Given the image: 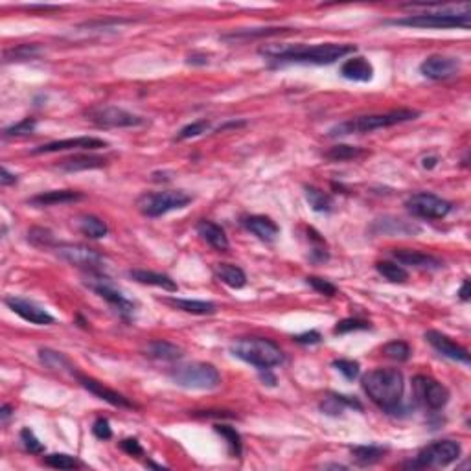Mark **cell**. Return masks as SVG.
Listing matches in <instances>:
<instances>
[{
    "mask_svg": "<svg viewBox=\"0 0 471 471\" xmlns=\"http://www.w3.org/2000/svg\"><path fill=\"white\" fill-rule=\"evenodd\" d=\"M43 462L49 467L53 470H74V467L79 466L76 457L72 455H67V453H52V455H46L43 458Z\"/></svg>",
    "mask_w": 471,
    "mask_h": 471,
    "instance_id": "obj_38",
    "label": "cell"
},
{
    "mask_svg": "<svg viewBox=\"0 0 471 471\" xmlns=\"http://www.w3.org/2000/svg\"><path fill=\"white\" fill-rule=\"evenodd\" d=\"M460 444L455 440H438L429 444L416 455L411 462L405 464V467L413 470H425V467H446L458 460L460 457Z\"/></svg>",
    "mask_w": 471,
    "mask_h": 471,
    "instance_id": "obj_7",
    "label": "cell"
},
{
    "mask_svg": "<svg viewBox=\"0 0 471 471\" xmlns=\"http://www.w3.org/2000/svg\"><path fill=\"white\" fill-rule=\"evenodd\" d=\"M375 271L383 276L385 280H389L392 284H404L409 278V273L401 267V265L394 264V262H378L375 264Z\"/></svg>",
    "mask_w": 471,
    "mask_h": 471,
    "instance_id": "obj_34",
    "label": "cell"
},
{
    "mask_svg": "<svg viewBox=\"0 0 471 471\" xmlns=\"http://www.w3.org/2000/svg\"><path fill=\"white\" fill-rule=\"evenodd\" d=\"M20 442H22V447H25L26 451L32 453V455H41V453H44L43 442L35 437V433L30 427H25L20 431Z\"/></svg>",
    "mask_w": 471,
    "mask_h": 471,
    "instance_id": "obj_42",
    "label": "cell"
},
{
    "mask_svg": "<svg viewBox=\"0 0 471 471\" xmlns=\"http://www.w3.org/2000/svg\"><path fill=\"white\" fill-rule=\"evenodd\" d=\"M122 451H125L131 457H140V455H144V449L140 446V442L136 438H124L120 442Z\"/></svg>",
    "mask_w": 471,
    "mask_h": 471,
    "instance_id": "obj_49",
    "label": "cell"
},
{
    "mask_svg": "<svg viewBox=\"0 0 471 471\" xmlns=\"http://www.w3.org/2000/svg\"><path fill=\"white\" fill-rule=\"evenodd\" d=\"M11 413H13V409H11L10 405H2V409H0V418H2V422H8L11 416Z\"/></svg>",
    "mask_w": 471,
    "mask_h": 471,
    "instance_id": "obj_54",
    "label": "cell"
},
{
    "mask_svg": "<svg viewBox=\"0 0 471 471\" xmlns=\"http://www.w3.org/2000/svg\"><path fill=\"white\" fill-rule=\"evenodd\" d=\"M74 375H76V380L79 381V385H82L83 389L89 390V392L96 396V398L107 401V404L112 405V407H118V409H136V405L133 404V401H129V399L125 398V396H122L120 392H116V390L109 389V387H105L103 383L96 381L94 378L83 375L79 374V372H74Z\"/></svg>",
    "mask_w": 471,
    "mask_h": 471,
    "instance_id": "obj_15",
    "label": "cell"
},
{
    "mask_svg": "<svg viewBox=\"0 0 471 471\" xmlns=\"http://www.w3.org/2000/svg\"><path fill=\"white\" fill-rule=\"evenodd\" d=\"M420 112L413 111V109H398V111L380 112V115L357 116V118H351V120L333 125L332 129L328 131V136H347L357 135V133H372V131L385 129V127H392V125L416 120Z\"/></svg>",
    "mask_w": 471,
    "mask_h": 471,
    "instance_id": "obj_3",
    "label": "cell"
},
{
    "mask_svg": "<svg viewBox=\"0 0 471 471\" xmlns=\"http://www.w3.org/2000/svg\"><path fill=\"white\" fill-rule=\"evenodd\" d=\"M41 53L39 44H19L15 49L6 50L4 52V63L11 61H26V59H34Z\"/></svg>",
    "mask_w": 471,
    "mask_h": 471,
    "instance_id": "obj_36",
    "label": "cell"
},
{
    "mask_svg": "<svg viewBox=\"0 0 471 471\" xmlns=\"http://www.w3.org/2000/svg\"><path fill=\"white\" fill-rule=\"evenodd\" d=\"M308 284L311 285L317 293L324 295V297H333V295H337V288L332 284V282H328V280L324 278H318V276H308Z\"/></svg>",
    "mask_w": 471,
    "mask_h": 471,
    "instance_id": "obj_47",
    "label": "cell"
},
{
    "mask_svg": "<svg viewBox=\"0 0 471 471\" xmlns=\"http://www.w3.org/2000/svg\"><path fill=\"white\" fill-rule=\"evenodd\" d=\"M385 25L407 26V28L420 30H467L471 26V13H458V11H427V13L407 15L401 19L387 20Z\"/></svg>",
    "mask_w": 471,
    "mask_h": 471,
    "instance_id": "obj_5",
    "label": "cell"
},
{
    "mask_svg": "<svg viewBox=\"0 0 471 471\" xmlns=\"http://www.w3.org/2000/svg\"><path fill=\"white\" fill-rule=\"evenodd\" d=\"M243 125H245V122H228V124H225V125H221V127H219V133H221V131H225V129H228V127H243Z\"/></svg>",
    "mask_w": 471,
    "mask_h": 471,
    "instance_id": "obj_56",
    "label": "cell"
},
{
    "mask_svg": "<svg viewBox=\"0 0 471 471\" xmlns=\"http://www.w3.org/2000/svg\"><path fill=\"white\" fill-rule=\"evenodd\" d=\"M39 359L44 366H49L52 370H65V368H72L68 359L59 351L49 350V348H41L39 350Z\"/></svg>",
    "mask_w": 471,
    "mask_h": 471,
    "instance_id": "obj_37",
    "label": "cell"
},
{
    "mask_svg": "<svg viewBox=\"0 0 471 471\" xmlns=\"http://www.w3.org/2000/svg\"><path fill=\"white\" fill-rule=\"evenodd\" d=\"M231 351L234 357L260 370H271L273 366H278L284 361V354L278 344L264 337H241L232 342Z\"/></svg>",
    "mask_w": 471,
    "mask_h": 471,
    "instance_id": "obj_4",
    "label": "cell"
},
{
    "mask_svg": "<svg viewBox=\"0 0 471 471\" xmlns=\"http://www.w3.org/2000/svg\"><path fill=\"white\" fill-rule=\"evenodd\" d=\"M413 394L414 399L429 411L444 409L449 401V390L429 375H416L414 378Z\"/></svg>",
    "mask_w": 471,
    "mask_h": 471,
    "instance_id": "obj_11",
    "label": "cell"
},
{
    "mask_svg": "<svg viewBox=\"0 0 471 471\" xmlns=\"http://www.w3.org/2000/svg\"><path fill=\"white\" fill-rule=\"evenodd\" d=\"M85 285H87L89 289H92L98 297L107 300V304H109L116 313H120L125 321H127V318L133 315V311H135V304L131 302L125 295H122L107 276H101L100 273H89V278L85 280Z\"/></svg>",
    "mask_w": 471,
    "mask_h": 471,
    "instance_id": "obj_9",
    "label": "cell"
},
{
    "mask_svg": "<svg viewBox=\"0 0 471 471\" xmlns=\"http://www.w3.org/2000/svg\"><path fill=\"white\" fill-rule=\"evenodd\" d=\"M405 208L414 217H422V219H444L453 210V205L449 201H446V199L434 195V193L418 192L413 193L405 201Z\"/></svg>",
    "mask_w": 471,
    "mask_h": 471,
    "instance_id": "obj_12",
    "label": "cell"
},
{
    "mask_svg": "<svg viewBox=\"0 0 471 471\" xmlns=\"http://www.w3.org/2000/svg\"><path fill=\"white\" fill-rule=\"evenodd\" d=\"M83 198L85 195L82 192H76V190H50V192L39 193V195H34L32 199H28V205L37 208L56 207V205H67V202L82 201Z\"/></svg>",
    "mask_w": 471,
    "mask_h": 471,
    "instance_id": "obj_21",
    "label": "cell"
},
{
    "mask_svg": "<svg viewBox=\"0 0 471 471\" xmlns=\"http://www.w3.org/2000/svg\"><path fill=\"white\" fill-rule=\"evenodd\" d=\"M77 228L83 236H87L91 240H100V238H105L107 232H109V226L105 221H101L100 217L96 216H79L77 219Z\"/></svg>",
    "mask_w": 471,
    "mask_h": 471,
    "instance_id": "obj_31",
    "label": "cell"
},
{
    "mask_svg": "<svg viewBox=\"0 0 471 471\" xmlns=\"http://www.w3.org/2000/svg\"><path fill=\"white\" fill-rule=\"evenodd\" d=\"M4 304L15 315L25 318L26 323L37 324V326H50V324H53L52 315L46 309L41 308V306H37L35 302H32V300H26V298L11 295V297L4 298Z\"/></svg>",
    "mask_w": 471,
    "mask_h": 471,
    "instance_id": "obj_14",
    "label": "cell"
},
{
    "mask_svg": "<svg viewBox=\"0 0 471 471\" xmlns=\"http://www.w3.org/2000/svg\"><path fill=\"white\" fill-rule=\"evenodd\" d=\"M460 61L457 58H447V56H431L420 65V72L427 79L433 82H442L449 79L458 72Z\"/></svg>",
    "mask_w": 471,
    "mask_h": 471,
    "instance_id": "obj_18",
    "label": "cell"
},
{
    "mask_svg": "<svg viewBox=\"0 0 471 471\" xmlns=\"http://www.w3.org/2000/svg\"><path fill=\"white\" fill-rule=\"evenodd\" d=\"M210 129V122L208 120H198L192 122V124L184 125L183 129L177 133V140H188V138H195V136L202 135Z\"/></svg>",
    "mask_w": 471,
    "mask_h": 471,
    "instance_id": "obj_43",
    "label": "cell"
},
{
    "mask_svg": "<svg viewBox=\"0 0 471 471\" xmlns=\"http://www.w3.org/2000/svg\"><path fill=\"white\" fill-rule=\"evenodd\" d=\"M361 330H370V323L361 321V318H342L341 323H337L333 333L335 335H342V333L361 332Z\"/></svg>",
    "mask_w": 471,
    "mask_h": 471,
    "instance_id": "obj_44",
    "label": "cell"
},
{
    "mask_svg": "<svg viewBox=\"0 0 471 471\" xmlns=\"http://www.w3.org/2000/svg\"><path fill=\"white\" fill-rule=\"evenodd\" d=\"M321 411L328 416H339L342 414L344 409H356V411H363V405L357 398H351V396H344V394H328L326 398L321 401Z\"/></svg>",
    "mask_w": 471,
    "mask_h": 471,
    "instance_id": "obj_24",
    "label": "cell"
},
{
    "mask_svg": "<svg viewBox=\"0 0 471 471\" xmlns=\"http://www.w3.org/2000/svg\"><path fill=\"white\" fill-rule=\"evenodd\" d=\"M175 385L190 390H212L221 383V375L210 363H188L175 366L169 372Z\"/></svg>",
    "mask_w": 471,
    "mask_h": 471,
    "instance_id": "obj_6",
    "label": "cell"
},
{
    "mask_svg": "<svg viewBox=\"0 0 471 471\" xmlns=\"http://www.w3.org/2000/svg\"><path fill=\"white\" fill-rule=\"evenodd\" d=\"M293 341L298 342V344H318V342L323 341V335L315 332V330H311V332H304L295 335Z\"/></svg>",
    "mask_w": 471,
    "mask_h": 471,
    "instance_id": "obj_50",
    "label": "cell"
},
{
    "mask_svg": "<svg viewBox=\"0 0 471 471\" xmlns=\"http://www.w3.org/2000/svg\"><path fill=\"white\" fill-rule=\"evenodd\" d=\"M304 195H306V201H308L313 212L328 214V212L333 210V199L323 190H318L315 186H304Z\"/></svg>",
    "mask_w": 471,
    "mask_h": 471,
    "instance_id": "obj_32",
    "label": "cell"
},
{
    "mask_svg": "<svg viewBox=\"0 0 471 471\" xmlns=\"http://www.w3.org/2000/svg\"><path fill=\"white\" fill-rule=\"evenodd\" d=\"M37 127V122L35 118H25V120L17 122V124L10 125L4 129L6 138H15V136H28L32 135Z\"/></svg>",
    "mask_w": 471,
    "mask_h": 471,
    "instance_id": "obj_40",
    "label": "cell"
},
{
    "mask_svg": "<svg viewBox=\"0 0 471 471\" xmlns=\"http://www.w3.org/2000/svg\"><path fill=\"white\" fill-rule=\"evenodd\" d=\"M107 160L98 155H74L70 159H65L59 162V169L68 172V174H76V172H87V169L103 168Z\"/></svg>",
    "mask_w": 471,
    "mask_h": 471,
    "instance_id": "obj_26",
    "label": "cell"
},
{
    "mask_svg": "<svg viewBox=\"0 0 471 471\" xmlns=\"http://www.w3.org/2000/svg\"><path fill=\"white\" fill-rule=\"evenodd\" d=\"M0 183H2V186H10V184H15L17 183V175L10 174L8 168H2L0 169Z\"/></svg>",
    "mask_w": 471,
    "mask_h": 471,
    "instance_id": "obj_51",
    "label": "cell"
},
{
    "mask_svg": "<svg viewBox=\"0 0 471 471\" xmlns=\"http://www.w3.org/2000/svg\"><path fill=\"white\" fill-rule=\"evenodd\" d=\"M195 228H198V234L201 236L202 240L207 241L212 249H216L217 252H226V250L231 249V243H228V238H226L225 231L217 223L201 219Z\"/></svg>",
    "mask_w": 471,
    "mask_h": 471,
    "instance_id": "obj_23",
    "label": "cell"
},
{
    "mask_svg": "<svg viewBox=\"0 0 471 471\" xmlns=\"http://www.w3.org/2000/svg\"><path fill=\"white\" fill-rule=\"evenodd\" d=\"M458 297H460V300H464V302L470 300V280H464L462 288L458 289Z\"/></svg>",
    "mask_w": 471,
    "mask_h": 471,
    "instance_id": "obj_53",
    "label": "cell"
},
{
    "mask_svg": "<svg viewBox=\"0 0 471 471\" xmlns=\"http://www.w3.org/2000/svg\"><path fill=\"white\" fill-rule=\"evenodd\" d=\"M363 390L380 409L396 413L404 399V374L398 368H375L363 375Z\"/></svg>",
    "mask_w": 471,
    "mask_h": 471,
    "instance_id": "obj_2",
    "label": "cell"
},
{
    "mask_svg": "<svg viewBox=\"0 0 471 471\" xmlns=\"http://www.w3.org/2000/svg\"><path fill=\"white\" fill-rule=\"evenodd\" d=\"M92 434L98 438V440H109L112 437V429L109 420L105 418H98L92 425Z\"/></svg>",
    "mask_w": 471,
    "mask_h": 471,
    "instance_id": "obj_48",
    "label": "cell"
},
{
    "mask_svg": "<svg viewBox=\"0 0 471 471\" xmlns=\"http://www.w3.org/2000/svg\"><path fill=\"white\" fill-rule=\"evenodd\" d=\"M28 241H32L35 247H52L53 245V236L52 232L46 231V228H32L28 232Z\"/></svg>",
    "mask_w": 471,
    "mask_h": 471,
    "instance_id": "obj_46",
    "label": "cell"
},
{
    "mask_svg": "<svg viewBox=\"0 0 471 471\" xmlns=\"http://www.w3.org/2000/svg\"><path fill=\"white\" fill-rule=\"evenodd\" d=\"M192 198L183 190H166V192H153L140 195L136 201L138 210L148 217H160L164 214L188 207Z\"/></svg>",
    "mask_w": 471,
    "mask_h": 471,
    "instance_id": "obj_8",
    "label": "cell"
},
{
    "mask_svg": "<svg viewBox=\"0 0 471 471\" xmlns=\"http://www.w3.org/2000/svg\"><path fill=\"white\" fill-rule=\"evenodd\" d=\"M341 76L348 82H359V83H366L370 82L372 77H374V67H372V63L368 61L363 56H351L348 58L347 61L341 65Z\"/></svg>",
    "mask_w": 471,
    "mask_h": 471,
    "instance_id": "obj_19",
    "label": "cell"
},
{
    "mask_svg": "<svg viewBox=\"0 0 471 471\" xmlns=\"http://www.w3.org/2000/svg\"><path fill=\"white\" fill-rule=\"evenodd\" d=\"M164 302L175 309H181L184 313L192 315H214L217 311V306L207 300H190V298H166Z\"/></svg>",
    "mask_w": 471,
    "mask_h": 471,
    "instance_id": "obj_28",
    "label": "cell"
},
{
    "mask_svg": "<svg viewBox=\"0 0 471 471\" xmlns=\"http://www.w3.org/2000/svg\"><path fill=\"white\" fill-rule=\"evenodd\" d=\"M383 354L389 359L404 363V361H407L411 357V347L405 341H390L383 347Z\"/></svg>",
    "mask_w": 471,
    "mask_h": 471,
    "instance_id": "obj_39",
    "label": "cell"
},
{
    "mask_svg": "<svg viewBox=\"0 0 471 471\" xmlns=\"http://www.w3.org/2000/svg\"><path fill=\"white\" fill-rule=\"evenodd\" d=\"M291 28H243V30H236L232 34L223 35V41H240V39H256V37H271V35H282L285 32H289Z\"/></svg>",
    "mask_w": 471,
    "mask_h": 471,
    "instance_id": "obj_33",
    "label": "cell"
},
{
    "mask_svg": "<svg viewBox=\"0 0 471 471\" xmlns=\"http://www.w3.org/2000/svg\"><path fill=\"white\" fill-rule=\"evenodd\" d=\"M129 276L138 284L144 285H155V288H160L164 291H169V293H177V284L174 280L169 278L168 274L162 273H155V271H146V269H133L129 271Z\"/></svg>",
    "mask_w": 471,
    "mask_h": 471,
    "instance_id": "obj_25",
    "label": "cell"
},
{
    "mask_svg": "<svg viewBox=\"0 0 471 471\" xmlns=\"http://www.w3.org/2000/svg\"><path fill=\"white\" fill-rule=\"evenodd\" d=\"M188 65H207L208 58L205 53H192L190 58H188Z\"/></svg>",
    "mask_w": 471,
    "mask_h": 471,
    "instance_id": "obj_52",
    "label": "cell"
},
{
    "mask_svg": "<svg viewBox=\"0 0 471 471\" xmlns=\"http://www.w3.org/2000/svg\"><path fill=\"white\" fill-rule=\"evenodd\" d=\"M437 164H438L437 157H425V159L422 160V166L425 169H433L434 166H437Z\"/></svg>",
    "mask_w": 471,
    "mask_h": 471,
    "instance_id": "obj_55",
    "label": "cell"
},
{
    "mask_svg": "<svg viewBox=\"0 0 471 471\" xmlns=\"http://www.w3.org/2000/svg\"><path fill=\"white\" fill-rule=\"evenodd\" d=\"M216 276L219 282H223L225 285H228V288L232 289H241L245 288L247 284V276L245 273H243V269L241 267H238V265H232V264H217L216 265Z\"/></svg>",
    "mask_w": 471,
    "mask_h": 471,
    "instance_id": "obj_30",
    "label": "cell"
},
{
    "mask_svg": "<svg viewBox=\"0 0 471 471\" xmlns=\"http://www.w3.org/2000/svg\"><path fill=\"white\" fill-rule=\"evenodd\" d=\"M146 356L151 357V359L174 363V361H179L184 356V351H183V348L174 344V342L159 339V341L148 342V347H146Z\"/></svg>",
    "mask_w": 471,
    "mask_h": 471,
    "instance_id": "obj_27",
    "label": "cell"
},
{
    "mask_svg": "<svg viewBox=\"0 0 471 471\" xmlns=\"http://www.w3.org/2000/svg\"><path fill=\"white\" fill-rule=\"evenodd\" d=\"M87 120H91L98 127H105V129L109 127H136V125L144 124L140 116L115 105L92 107L91 111H87Z\"/></svg>",
    "mask_w": 471,
    "mask_h": 471,
    "instance_id": "obj_13",
    "label": "cell"
},
{
    "mask_svg": "<svg viewBox=\"0 0 471 471\" xmlns=\"http://www.w3.org/2000/svg\"><path fill=\"white\" fill-rule=\"evenodd\" d=\"M354 44H269L260 50L264 58L276 63H298V65H332L337 59L356 53Z\"/></svg>",
    "mask_w": 471,
    "mask_h": 471,
    "instance_id": "obj_1",
    "label": "cell"
},
{
    "mask_svg": "<svg viewBox=\"0 0 471 471\" xmlns=\"http://www.w3.org/2000/svg\"><path fill=\"white\" fill-rule=\"evenodd\" d=\"M333 366H335V370L341 372V374L350 381L356 380L361 372L359 363H357V361H351V359H337V361H333Z\"/></svg>",
    "mask_w": 471,
    "mask_h": 471,
    "instance_id": "obj_45",
    "label": "cell"
},
{
    "mask_svg": "<svg viewBox=\"0 0 471 471\" xmlns=\"http://www.w3.org/2000/svg\"><path fill=\"white\" fill-rule=\"evenodd\" d=\"M243 226H245L247 231L252 232L256 238H260L262 241H274L278 238L280 234V226L267 216H249L243 217Z\"/></svg>",
    "mask_w": 471,
    "mask_h": 471,
    "instance_id": "obj_22",
    "label": "cell"
},
{
    "mask_svg": "<svg viewBox=\"0 0 471 471\" xmlns=\"http://www.w3.org/2000/svg\"><path fill=\"white\" fill-rule=\"evenodd\" d=\"M56 249V254L61 258V260L68 262L74 267H79V269L87 271V273H100L101 267H103V262L105 258L98 252V250L91 249L87 245H77V243H59V245L53 247Z\"/></svg>",
    "mask_w": 471,
    "mask_h": 471,
    "instance_id": "obj_10",
    "label": "cell"
},
{
    "mask_svg": "<svg viewBox=\"0 0 471 471\" xmlns=\"http://www.w3.org/2000/svg\"><path fill=\"white\" fill-rule=\"evenodd\" d=\"M425 341L434 348V350L440 354V356L447 357V359L457 361V363H462V365H470V351L466 348H462L460 344L449 339L446 333L437 332V330H429L425 332Z\"/></svg>",
    "mask_w": 471,
    "mask_h": 471,
    "instance_id": "obj_16",
    "label": "cell"
},
{
    "mask_svg": "<svg viewBox=\"0 0 471 471\" xmlns=\"http://www.w3.org/2000/svg\"><path fill=\"white\" fill-rule=\"evenodd\" d=\"M216 433L221 434L223 438L226 440V444H228V447H231V451L234 453L236 457H240L241 455V437L240 433L236 431L234 427H231V425H216Z\"/></svg>",
    "mask_w": 471,
    "mask_h": 471,
    "instance_id": "obj_41",
    "label": "cell"
},
{
    "mask_svg": "<svg viewBox=\"0 0 471 471\" xmlns=\"http://www.w3.org/2000/svg\"><path fill=\"white\" fill-rule=\"evenodd\" d=\"M363 155V149L356 148V146H348V144H339L333 146L332 149H328L324 157L332 162H347V160H354L357 157Z\"/></svg>",
    "mask_w": 471,
    "mask_h": 471,
    "instance_id": "obj_35",
    "label": "cell"
},
{
    "mask_svg": "<svg viewBox=\"0 0 471 471\" xmlns=\"http://www.w3.org/2000/svg\"><path fill=\"white\" fill-rule=\"evenodd\" d=\"M392 256L399 264L418 267V269H440V267H444V262L438 260L437 256L425 254V252H420V250L394 249L392 250Z\"/></svg>",
    "mask_w": 471,
    "mask_h": 471,
    "instance_id": "obj_20",
    "label": "cell"
},
{
    "mask_svg": "<svg viewBox=\"0 0 471 471\" xmlns=\"http://www.w3.org/2000/svg\"><path fill=\"white\" fill-rule=\"evenodd\" d=\"M387 451H389L387 447L374 446V444H370V446H356L350 449L351 460L356 462L357 466L363 467L378 464V462L385 457V453Z\"/></svg>",
    "mask_w": 471,
    "mask_h": 471,
    "instance_id": "obj_29",
    "label": "cell"
},
{
    "mask_svg": "<svg viewBox=\"0 0 471 471\" xmlns=\"http://www.w3.org/2000/svg\"><path fill=\"white\" fill-rule=\"evenodd\" d=\"M107 148V142L103 138L96 136H76V138H65L49 142L35 148L32 153L43 155V153H58V151H76V149H100Z\"/></svg>",
    "mask_w": 471,
    "mask_h": 471,
    "instance_id": "obj_17",
    "label": "cell"
}]
</instances>
